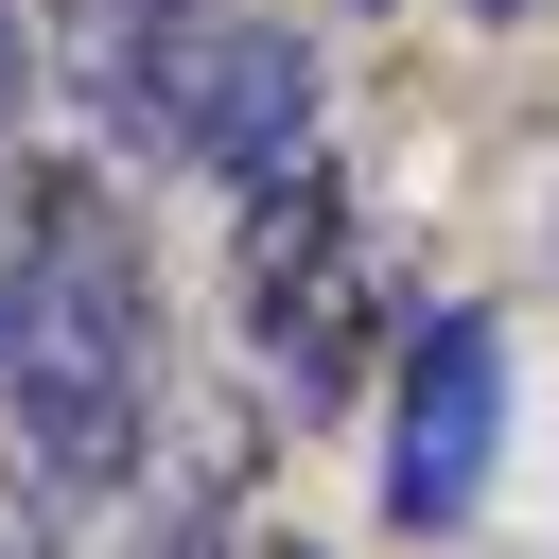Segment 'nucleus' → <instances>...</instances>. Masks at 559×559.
I'll return each instance as SVG.
<instances>
[{
  "instance_id": "3",
  "label": "nucleus",
  "mask_w": 559,
  "mask_h": 559,
  "mask_svg": "<svg viewBox=\"0 0 559 559\" xmlns=\"http://www.w3.org/2000/svg\"><path fill=\"white\" fill-rule=\"evenodd\" d=\"M489 437H507V332L454 297L402 332V384H384V524H472Z\"/></svg>"
},
{
  "instance_id": "4",
  "label": "nucleus",
  "mask_w": 559,
  "mask_h": 559,
  "mask_svg": "<svg viewBox=\"0 0 559 559\" xmlns=\"http://www.w3.org/2000/svg\"><path fill=\"white\" fill-rule=\"evenodd\" d=\"M175 157H192V175H227V192L314 175V35H280V17H210L192 105H175Z\"/></svg>"
},
{
  "instance_id": "5",
  "label": "nucleus",
  "mask_w": 559,
  "mask_h": 559,
  "mask_svg": "<svg viewBox=\"0 0 559 559\" xmlns=\"http://www.w3.org/2000/svg\"><path fill=\"white\" fill-rule=\"evenodd\" d=\"M17 122H35V35H17V0H0V157H17Z\"/></svg>"
},
{
  "instance_id": "6",
  "label": "nucleus",
  "mask_w": 559,
  "mask_h": 559,
  "mask_svg": "<svg viewBox=\"0 0 559 559\" xmlns=\"http://www.w3.org/2000/svg\"><path fill=\"white\" fill-rule=\"evenodd\" d=\"M472 17H559V0H472Z\"/></svg>"
},
{
  "instance_id": "2",
  "label": "nucleus",
  "mask_w": 559,
  "mask_h": 559,
  "mask_svg": "<svg viewBox=\"0 0 559 559\" xmlns=\"http://www.w3.org/2000/svg\"><path fill=\"white\" fill-rule=\"evenodd\" d=\"M245 349L280 367V402L297 419H332L349 402V367H367V245H349V192L332 175H280V192H245Z\"/></svg>"
},
{
  "instance_id": "7",
  "label": "nucleus",
  "mask_w": 559,
  "mask_h": 559,
  "mask_svg": "<svg viewBox=\"0 0 559 559\" xmlns=\"http://www.w3.org/2000/svg\"><path fill=\"white\" fill-rule=\"evenodd\" d=\"M0 559H35V524H0Z\"/></svg>"
},
{
  "instance_id": "8",
  "label": "nucleus",
  "mask_w": 559,
  "mask_h": 559,
  "mask_svg": "<svg viewBox=\"0 0 559 559\" xmlns=\"http://www.w3.org/2000/svg\"><path fill=\"white\" fill-rule=\"evenodd\" d=\"M245 559H314V542H245Z\"/></svg>"
},
{
  "instance_id": "9",
  "label": "nucleus",
  "mask_w": 559,
  "mask_h": 559,
  "mask_svg": "<svg viewBox=\"0 0 559 559\" xmlns=\"http://www.w3.org/2000/svg\"><path fill=\"white\" fill-rule=\"evenodd\" d=\"M35 17H87V0H35Z\"/></svg>"
},
{
  "instance_id": "1",
  "label": "nucleus",
  "mask_w": 559,
  "mask_h": 559,
  "mask_svg": "<svg viewBox=\"0 0 559 559\" xmlns=\"http://www.w3.org/2000/svg\"><path fill=\"white\" fill-rule=\"evenodd\" d=\"M0 419L35 489H140L157 454V280H140V210L87 157H35L0 227Z\"/></svg>"
}]
</instances>
